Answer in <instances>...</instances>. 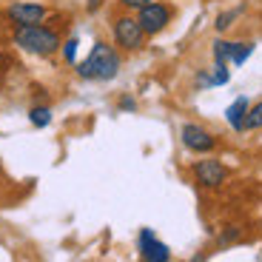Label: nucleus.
<instances>
[{
  "label": "nucleus",
  "mask_w": 262,
  "mask_h": 262,
  "mask_svg": "<svg viewBox=\"0 0 262 262\" xmlns=\"http://www.w3.org/2000/svg\"><path fill=\"white\" fill-rule=\"evenodd\" d=\"M262 128V97L256 103L248 105V114H245V131H259Z\"/></svg>",
  "instance_id": "2eb2a0df"
},
{
  "label": "nucleus",
  "mask_w": 262,
  "mask_h": 262,
  "mask_svg": "<svg viewBox=\"0 0 262 262\" xmlns=\"http://www.w3.org/2000/svg\"><path fill=\"white\" fill-rule=\"evenodd\" d=\"M77 46H80V37L77 34H72V37L63 40V46H60V57H63L66 66H77Z\"/></svg>",
  "instance_id": "4468645a"
},
{
  "label": "nucleus",
  "mask_w": 262,
  "mask_h": 262,
  "mask_svg": "<svg viewBox=\"0 0 262 262\" xmlns=\"http://www.w3.org/2000/svg\"><path fill=\"white\" fill-rule=\"evenodd\" d=\"M191 262H205V254H196V256H194V259H191Z\"/></svg>",
  "instance_id": "4be33fe9"
},
{
  "label": "nucleus",
  "mask_w": 262,
  "mask_h": 262,
  "mask_svg": "<svg viewBox=\"0 0 262 262\" xmlns=\"http://www.w3.org/2000/svg\"><path fill=\"white\" fill-rule=\"evenodd\" d=\"M234 239H239V228H236V225H225L223 236H220V245H225V243H234Z\"/></svg>",
  "instance_id": "aec40b11"
},
{
  "label": "nucleus",
  "mask_w": 262,
  "mask_h": 262,
  "mask_svg": "<svg viewBox=\"0 0 262 262\" xmlns=\"http://www.w3.org/2000/svg\"><path fill=\"white\" fill-rule=\"evenodd\" d=\"M191 174H194V183L200 185V188H208V191L223 188V185L228 183V168H225V163L208 157V154L191 165Z\"/></svg>",
  "instance_id": "423d86ee"
},
{
  "label": "nucleus",
  "mask_w": 262,
  "mask_h": 262,
  "mask_svg": "<svg viewBox=\"0 0 262 262\" xmlns=\"http://www.w3.org/2000/svg\"><path fill=\"white\" fill-rule=\"evenodd\" d=\"M52 9L40 0H14L3 9V17L9 20V26L17 29V26H37V23H46Z\"/></svg>",
  "instance_id": "20e7f679"
},
{
  "label": "nucleus",
  "mask_w": 262,
  "mask_h": 262,
  "mask_svg": "<svg viewBox=\"0 0 262 262\" xmlns=\"http://www.w3.org/2000/svg\"><path fill=\"white\" fill-rule=\"evenodd\" d=\"M117 108H120V112H137V100H134V97H131V94H120V97H117Z\"/></svg>",
  "instance_id": "6ab92c4d"
},
{
  "label": "nucleus",
  "mask_w": 262,
  "mask_h": 262,
  "mask_svg": "<svg viewBox=\"0 0 262 262\" xmlns=\"http://www.w3.org/2000/svg\"><path fill=\"white\" fill-rule=\"evenodd\" d=\"M180 143L191 151V154H211L220 145L216 134H211L205 125L200 123H183L180 125Z\"/></svg>",
  "instance_id": "0eeeda50"
},
{
  "label": "nucleus",
  "mask_w": 262,
  "mask_h": 262,
  "mask_svg": "<svg viewBox=\"0 0 262 262\" xmlns=\"http://www.w3.org/2000/svg\"><path fill=\"white\" fill-rule=\"evenodd\" d=\"M231 54H234V40L216 37L214 43H211V57H214V63L231 66Z\"/></svg>",
  "instance_id": "9b49d317"
},
{
  "label": "nucleus",
  "mask_w": 262,
  "mask_h": 262,
  "mask_svg": "<svg viewBox=\"0 0 262 262\" xmlns=\"http://www.w3.org/2000/svg\"><path fill=\"white\" fill-rule=\"evenodd\" d=\"M54 120V112L49 103H32V108H29V123L34 125V128H46V125H52Z\"/></svg>",
  "instance_id": "9d476101"
},
{
  "label": "nucleus",
  "mask_w": 262,
  "mask_h": 262,
  "mask_svg": "<svg viewBox=\"0 0 262 262\" xmlns=\"http://www.w3.org/2000/svg\"><path fill=\"white\" fill-rule=\"evenodd\" d=\"M137 251H140V259L143 262H171V248L151 228H140Z\"/></svg>",
  "instance_id": "6e6552de"
},
{
  "label": "nucleus",
  "mask_w": 262,
  "mask_h": 262,
  "mask_svg": "<svg viewBox=\"0 0 262 262\" xmlns=\"http://www.w3.org/2000/svg\"><path fill=\"white\" fill-rule=\"evenodd\" d=\"M231 83V69L228 66H223V63H214L211 66V85H228Z\"/></svg>",
  "instance_id": "dca6fc26"
},
{
  "label": "nucleus",
  "mask_w": 262,
  "mask_h": 262,
  "mask_svg": "<svg viewBox=\"0 0 262 262\" xmlns=\"http://www.w3.org/2000/svg\"><path fill=\"white\" fill-rule=\"evenodd\" d=\"M174 6L171 3H165V0H154V3H148V6H143L137 12V20L140 26H143L145 37H157V34H163L165 29L171 26V20H174Z\"/></svg>",
  "instance_id": "39448f33"
},
{
  "label": "nucleus",
  "mask_w": 262,
  "mask_h": 262,
  "mask_svg": "<svg viewBox=\"0 0 262 262\" xmlns=\"http://www.w3.org/2000/svg\"><path fill=\"white\" fill-rule=\"evenodd\" d=\"M256 43L254 40H234V54H231V66H243L245 60L254 54Z\"/></svg>",
  "instance_id": "ddd939ff"
},
{
  "label": "nucleus",
  "mask_w": 262,
  "mask_h": 262,
  "mask_svg": "<svg viewBox=\"0 0 262 262\" xmlns=\"http://www.w3.org/2000/svg\"><path fill=\"white\" fill-rule=\"evenodd\" d=\"M245 12V6H236V9H225V12H220L214 17V29H216V34H225L231 26L236 23V17Z\"/></svg>",
  "instance_id": "f8f14e48"
},
{
  "label": "nucleus",
  "mask_w": 262,
  "mask_h": 262,
  "mask_svg": "<svg viewBox=\"0 0 262 262\" xmlns=\"http://www.w3.org/2000/svg\"><path fill=\"white\" fill-rule=\"evenodd\" d=\"M12 46L32 54V57H54V54H60L63 34L54 26H49V23L17 26V29H12Z\"/></svg>",
  "instance_id": "f03ea898"
},
{
  "label": "nucleus",
  "mask_w": 262,
  "mask_h": 262,
  "mask_svg": "<svg viewBox=\"0 0 262 262\" xmlns=\"http://www.w3.org/2000/svg\"><path fill=\"white\" fill-rule=\"evenodd\" d=\"M248 105H251V100L243 94V97H236L234 103L225 108V123H228L234 131H245V114H248Z\"/></svg>",
  "instance_id": "1a4fd4ad"
},
{
  "label": "nucleus",
  "mask_w": 262,
  "mask_h": 262,
  "mask_svg": "<svg viewBox=\"0 0 262 262\" xmlns=\"http://www.w3.org/2000/svg\"><path fill=\"white\" fill-rule=\"evenodd\" d=\"M120 69H123V52L108 40H94L85 60L74 66V74L85 83H108L120 74Z\"/></svg>",
  "instance_id": "f257e3e1"
},
{
  "label": "nucleus",
  "mask_w": 262,
  "mask_h": 262,
  "mask_svg": "<svg viewBox=\"0 0 262 262\" xmlns=\"http://www.w3.org/2000/svg\"><path fill=\"white\" fill-rule=\"evenodd\" d=\"M194 89H196V92H203V89H214V85H211V69H200V72L194 74Z\"/></svg>",
  "instance_id": "f3484780"
},
{
  "label": "nucleus",
  "mask_w": 262,
  "mask_h": 262,
  "mask_svg": "<svg viewBox=\"0 0 262 262\" xmlns=\"http://www.w3.org/2000/svg\"><path fill=\"white\" fill-rule=\"evenodd\" d=\"M117 3H120V9H123V12H134V14H137L140 9L148 6V3H154V0H117Z\"/></svg>",
  "instance_id": "a211bd4d"
},
{
  "label": "nucleus",
  "mask_w": 262,
  "mask_h": 262,
  "mask_svg": "<svg viewBox=\"0 0 262 262\" xmlns=\"http://www.w3.org/2000/svg\"><path fill=\"white\" fill-rule=\"evenodd\" d=\"M108 29H112V43L123 54H134V52H140V49H145V40L148 37H145V32H143V26H140V20L134 12L114 14Z\"/></svg>",
  "instance_id": "7ed1b4c3"
},
{
  "label": "nucleus",
  "mask_w": 262,
  "mask_h": 262,
  "mask_svg": "<svg viewBox=\"0 0 262 262\" xmlns=\"http://www.w3.org/2000/svg\"><path fill=\"white\" fill-rule=\"evenodd\" d=\"M100 6H103V0H89V3H85V12H89V14H94Z\"/></svg>",
  "instance_id": "412c9836"
}]
</instances>
